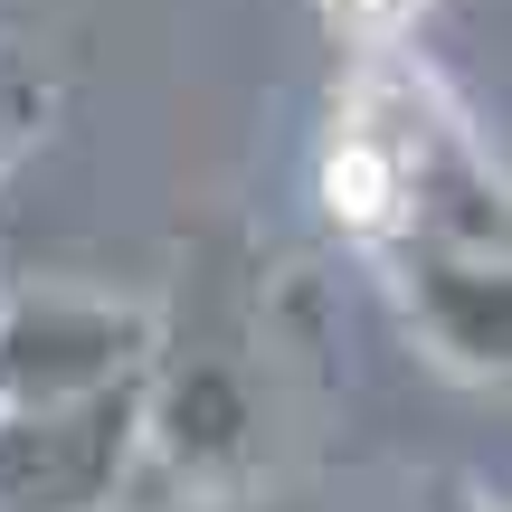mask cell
Masks as SVG:
<instances>
[{
    "label": "cell",
    "mask_w": 512,
    "mask_h": 512,
    "mask_svg": "<svg viewBox=\"0 0 512 512\" xmlns=\"http://www.w3.org/2000/svg\"><path fill=\"white\" fill-rule=\"evenodd\" d=\"M418 332L446 351L456 370H503V247H456V238H418L389 247Z\"/></svg>",
    "instance_id": "3957f363"
},
{
    "label": "cell",
    "mask_w": 512,
    "mask_h": 512,
    "mask_svg": "<svg viewBox=\"0 0 512 512\" xmlns=\"http://www.w3.org/2000/svg\"><path fill=\"white\" fill-rule=\"evenodd\" d=\"M418 10H427V0H323L332 38H351L361 57H389L408 29H418Z\"/></svg>",
    "instance_id": "5b68a950"
},
{
    "label": "cell",
    "mask_w": 512,
    "mask_h": 512,
    "mask_svg": "<svg viewBox=\"0 0 512 512\" xmlns=\"http://www.w3.org/2000/svg\"><path fill=\"white\" fill-rule=\"evenodd\" d=\"M48 105H57V86H48V67L29 57V38H0V171L48 133Z\"/></svg>",
    "instance_id": "277c9868"
},
{
    "label": "cell",
    "mask_w": 512,
    "mask_h": 512,
    "mask_svg": "<svg viewBox=\"0 0 512 512\" xmlns=\"http://www.w3.org/2000/svg\"><path fill=\"white\" fill-rule=\"evenodd\" d=\"M143 465V380L67 408H0V512H114Z\"/></svg>",
    "instance_id": "7a4b0ae2"
},
{
    "label": "cell",
    "mask_w": 512,
    "mask_h": 512,
    "mask_svg": "<svg viewBox=\"0 0 512 512\" xmlns=\"http://www.w3.org/2000/svg\"><path fill=\"white\" fill-rule=\"evenodd\" d=\"M162 361V323L86 285H38L0 304V408H67Z\"/></svg>",
    "instance_id": "6da1fadb"
},
{
    "label": "cell",
    "mask_w": 512,
    "mask_h": 512,
    "mask_svg": "<svg viewBox=\"0 0 512 512\" xmlns=\"http://www.w3.org/2000/svg\"><path fill=\"white\" fill-rule=\"evenodd\" d=\"M190 512H313V503H285V494H209Z\"/></svg>",
    "instance_id": "8992f818"
},
{
    "label": "cell",
    "mask_w": 512,
    "mask_h": 512,
    "mask_svg": "<svg viewBox=\"0 0 512 512\" xmlns=\"http://www.w3.org/2000/svg\"><path fill=\"white\" fill-rule=\"evenodd\" d=\"M427 512H503V503L475 494V484H437V503H427Z\"/></svg>",
    "instance_id": "52a82bcc"
}]
</instances>
